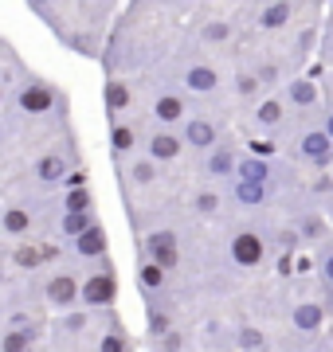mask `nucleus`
Here are the masks:
<instances>
[{"label":"nucleus","instance_id":"nucleus-1","mask_svg":"<svg viewBox=\"0 0 333 352\" xmlns=\"http://www.w3.org/2000/svg\"><path fill=\"white\" fill-rule=\"evenodd\" d=\"M12 106L24 113V118H47V113H55L63 106V98H59V90H55L52 82H43V78H24V82L12 90Z\"/></svg>","mask_w":333,"mask_h":352},{"label":"nucleus","instance_id":"nucleus-2","mask_svg":"<svg viewBox=\"0 0 333 352\" xmlns=\"http://www.w3.org/2000/svg\"><path fill=\"white\" fill-rule=\"evenodd\" d=\"M228 258L239 266V270H255V266L267 258V239L259 235L255 227H239V231H231Z\"/></svg>","mask_w":333,"mask_h":352},{"label":"nucleus","instance_id":"nucleus-3","mask_svg":"<svg viewBox=\"0 0 333 352\" xmlns=\"http://www.w3.org/2000/svg\"><path fill=\"white\" fill-rule=\"evenodd\" d=\"M114 302H118V278L103 258V270L83 278V305L94 309V314H103V309H114Z\"/></svg>","mask_w":333,"mask_h":352},{"label":"nucleus","instance_id":"nucleus-4","mask_svg":"<svg viewBox=\"0 0 333 352\" xmlns=\"http://www.w3.org/2000/svg\"><path fill=\"white\" fill-rule=\"evenodd\" d=\"M298 157H302L314 173H325V168L333 164V138H330V129L321 126V129L302 133V138H298Z\"/></svg>","mask_w":333,"mask_h":352},{"label":"nucleus","instance_id":"nucleus-5","mask_svg":"<svg viewBox=\"0 0 333 352\" xmlns=\"http://www.w3.org/2000/svg\"><path fill=\"white\" fill-rule=\"evenodd\" d=\"M180 87L189 90V94H216L219 90V71L204 59H189V63L180 67Z\"/></svg>","mask_w":333,"mask_h":352},{"label":"nucleus","instance_id":"nucleus-6","mask_svg":"<svg viewBox=\"0 0 333 352\" xmlns=\"http://www.w3.org/2000/svg\"><path fill=\"white\" fill-rule=\"evenodd\" d=\"M43 298H47L52 309H75V305H83V282L75 274H55V278H47Z\"/></svg>","mask_w":333,"mask_h":352},{"label":"nucleus","instance_id":"nucleus-7","mask_svg":"<svg viewBox=\"0 0 333 352\" xmlns=\"http://www.w3.org/2000/svg\"><path fill=\"white\" fill-rule=\"evenodd\" d=\"M145 153H149L153 161H161V164H173V161H180V153H184V133H177L173 126H161V129H153V133L145 138Z\"/></svg>","mask_w":333,"mask_h":352},{"label":"nucleus","instance_id":"nucleus-8","mask_svg":"<svg viewBox=\"0 0 333 352\" xmlns=\"http://www.w3.org/2000/svg\"><path fill=\"white\" fill-rule=\"evenodd\" d=\"M145 258H157L165 270H177V266H180V243H177V235H173L169 227L149 231V235H145Z\"/></svg>","mask_w":333,"mask_h":352},{"label":"nucleus","instance_id":"nucleus-9","mask_svg":"<svg viewBox=\"0 0 333 352\" xmlns=\"http://www.w3.org/2000/svg\"><path fill=\"white\" fill-rule=\"evenodd\" d=\"M180 133H184V145L196 153H208L219 145V126L212 118H184L180 122Z\"/></svg>","mask_w":333,"mask_h":352},{"label":"nucleus","instance_id":"nucleus-10","mask_svg":"<svg viewBox=\"0 0 333 352\" xmlns=\"http://www.w3.org/2000/svg\"><path fill=\"white\" fill-rule=\"evenodd\" d=\"M90 321H94V309H87V305L59 309V317H55V340H59V344H67V340H78V337L90 329Z\"/></svg>","mask_w":333,"mask_h":352},{"label":"nucleus","instance_id":"nucleus-11","mask_svg":"<svg viewBox=\"0 0 333 352\" xmlns=\"http://www.w3.org/2000/svg\"><path fill=\"white\" fill-rule=\"evenodd\" d=\"M149 113H153L157 126H180V122L189 118V102H184V94L165 90V94H157V98L149 102Z\"/></svg>","mask_w":333,"mask_h":352},{"label":"nucleus","instance_id":"nucleus-12","mask_svg":"<svg viewBox=\"0 0 333 352\" xmlns=\"http://www.w3.org/2000/svg\"><path fill=\"white\" fill-rule=\"evenodd\" d=\"M71 251H75V258H87V263H103L106 258V251H110V239H106V231H103V223H90L83 235H75L71 239Z\"/></svg>","mask_w":333,"mask_h":352},{"label":"nucleus","instance_id":"nucleus-13","mask_svg":"<svg viewBox=\"0 0 333 352\" xmlns=\"http://www.w3.org/2000/svg\"><path fill=\"white\" fill-rule=\"evenodd\" d=\"M282 98H286V106H294V110H314L321 94H318V82H314V78L298 75V78H290V82H286Z\"/></svg>","mask_w":333,"mask_h":352},{"label":"nucleus","instance_id":"nucleus-14","mask_svg":"<svg viewBox=\"0 0 333 352\" xmlns=\"http://www.w3.org/2000/svg\"><path fill=\"white\" fill-rule=\"evenodd\" d=\"M32 176H36L39 184H63L67 176H71V164H67L63 153H43V157L32 164Z\"/></svg>","mask_w":333,"mask_h":352},{"label":"nucleus","instance_id":"nucleus-15","mask_svg":"<svg viewBox=\"0 0 333 352\" xmlns=\"http://www.w3.org/2000/svg\"><path fill=\"white\" fill-rule=\"evenodd\" d=\"M129 102H133V90H129L126 78H118V75L106 78V87H103V106H106V113H110V118H122V113L129 110Z\"/></svg>","mask_w":333,"mask_h":352},{"label":"nucleus","instance_id":"nucleus-16","mask_svg":"<svg viewBox=\"0 0 333 352\" xmlns=\"http://www.w3.org/2000/svg\"><path fill=\"white\" fill-rule=\"evenodd\" d=\"M235 168H239V157H235L231 145H216V149H208L204 173L212 176V180H228V176H235Z\"/></svg>","mask_w":333,"mask_h":352},{"label":"nucleus","instance_id":"nucleus-17","mask_svg":"<svg viewBox=\"0 0 333 352\" xmlns=\"http://www.w3.org/2000/svg\"><path fill=\"white\" fill-rule=\"evenodd\" d=\"M290 325H294L298 333H318V329L325 325V305L321 302H298L294 309H290Z\"/></svg>","mask_w":333,"mask_h":352},{"label":"nucleus","instance_id":"nucleus-18","mask_svg":"<svg viewBox=\"0 0 333 352\" xmlns=\"http://www.w3.org/2000/svg\"><path fill=\"white\" fill-rule=\"evenodd\" d=\"M36 340H39V325H4L0 349L4 352H28V349H36Z\"/></svg>","mask_w":333,"mask_h":352},{"label":"nucleus","instance_id":"nucleus-19","mask_svg":"<svg viewBox=\"0 0 333 352\" xmlns=\"http://www.w3.org/2000/svg\"><path fill=\"white\" fill-rule=\"evenodd\" d=\"M0 227H4V235H8V239H28V235H32V227H36V219H32V212H28V208L8 204V208H4Z\"/></svg>","mask_w":333,"mask_h":352},{"label":"nucleus","instance_id":"nucleus-20","mask_svg":"<svg viewBox=\"0 0 333 352\" xmlns=\"http://www.w3.org/2000/svg\"><path fill=\"white\" fill-rule=\"evenodd\" d=\"M110 153L114 157H133L138 153V129L129 126V122H118L110 126Z\"/></svg>","mask_w":333,"mask_h":352},{"label":"nucleus","instance_id":"nucleus-21","mask_svg":"<svg viewBox=\"0 0 333 352\" xmlns=\"http://www.w3.org/2000/svg\"><path fill=\"white\" fill-rule=\"evenodd\" d=\"M286 98H259L255 102V126L259 129H279L286 122Z\"/></svg>","mask_w":333,"mask_h":352},{"label":"nucleus","instance_id":"nucleus-22","mask_svg":"<svg viewBox=\"0 0 333 352\" xmlns=\"http://www.w3.org/2000/svg\"><path fill=\"white\" fill-rule=\"evenodd\" d=\"M290 16H294V4L290 0H270L267 8L259 12V28L263 32H279V28L290 24Z\"/></svg>","mask_w":333,"mask_h":352},{"label":"nucleus","instance_id":"nucleus-23","mask_svg":"<svg viewBox=\"0 0 333 352\" xmlns=\"http://www.w3.org/2000/svg\"><path fill=\"white\" fill-rule=\"evenodd\" d=\"M165 278H169V270L157 263V258L138 263V286H141V294H161V289H165Z\"/></svg>","mask_w":333,"mask_h":352},{"label":"nucleus","instance_id":"nucleus-24","mask_svg":"<svg viewBox=\"0 0 333 352\" xmlns=\"http://www.w3.org/2000/svg\"><path fill=\"white\" fill-rule=\"evenodd\" d=\"M90 223H98L94 208H90V212H63L59 215V235H63V239H75V235H83Z\"/></svg>","mask_w":333,"mask_h":352},{"label":"nucleus","instance_id":"nucleus-25","mask_svg":"<svg viewBox=\"0 0 333 352\" xmlns=\"http://www.w3.org/2000/svg\"><path fill=\"white\" fill-rule=\"evenodd\" d=\"M196 39L208 43V47H224V43H231V20H208V24H200Z\"/></svg>","mask_w":333,"mask_h":352},{"label":"nucleus","instance_id":"nucleus-26","mask_svg":"<svg viewBox=\"0 0 333 352\" xmlns=\"http://www.w3.org/2000/svg\"><path fill=\"white\" fill-rule=\"evenodd\" d=\"M263 87H267V82H263L259 71H239V75H235V94H239L244 102H259Z\"/></svg>","mask_w":333,"mask_h":352},{"label":"nucleus","instance_id":"nucleus-27","mask_svg":"<svg viewBox=\"0 0 333 352\" xmlns=\"http://www.w3.org/2000/svg\"><path fill=\"white\" fill-rule=\"evenodd\" d=\"M235 196H239V204L259 208V204H267V180H239L235 176Z\"/></svg>","mask_w":333,"mask_h":352},{"label":"nucleus","instance_id":"nucleus-28","mask_svg":"<svg viewBox=\"0 0 333 352\" xmlns=\"http://www.w3.org/2000/svg\"><path fill=\"white\" fill-rule=\"evenodd\" d=\"M90 208H94V192L87 184L63 188V212H90Z\"/></svg>","mask_w":333,"mask_h":352},{"label":"nucleus","instance_id":"nucleus-29","mask_svg":"<svg viewBox=\"0 0 333 352\" xmlns=\"http://www.w3.org/2000/svg\"><path fill=\"white\" fill-rule=\"evenodd\" d=\"M239 180H270V164L263 157H239V168H235Z\"/></svg>","mask_w":333,"mask_h":352},{"label":"nucleus","instance_id":"nucleus-30","mask_svg":"<svg viewBox=\"0 0 333 352\" xmlns=\"http://www.w3.org/2000/svg\"><path fill=\"white\" fill-rule=\"evenodd\" d=\"M157 164H161V161H153L149 153L138 157V161L129 164V180H133V184H153V180H157Z\"/></svg>","mask_w":333,"mask_h":352},{"label":"nucleus","instance_id":"nucleus-31","mask_svg":"<svg viewBox=\"0 0 333 352\" xmlns=\"http://www.w3.org/2000/svg\"><path fill=\"white\" fill-rule=\"evenodd\" d=\"M231 344H235V349H267L270 340L263 337L255 325H239V329H235V340H231Z\"/></svg>","mask_w":333,"mask_h":352},{"label":"nucleus","instance_id":"nucleus-32","mask_svg":"<svg viewBox=\"0 0 333 352\" xmlns=\"http://www.w3.org/2000/svg\"><path fill=\"white\" fill-rule=\"evenodd\" d=\"M298 239H302V243L325 239V219H321V215H306V219L298 223Z\"/></svg>","mask_w":333,"mask_h":352},{"label":"nucleus","instance_id":"nucleus-33","mask_svg":"<svg viewBox=\"0 0 333 352\" xmlns=\"http://www.w3.org/2000/svg\"><path fill=\"white\" fill-rule=\"evenodd\" d=\"M39 258H43V251H39V247H32V243H20V247L12 251V263L20 266V270H36Z\"/></svg>","mask_w":333,"mask_h":352},{"label":"nucleus","instance_id":"nucleus-34","mask_svg":"<svg viewBox=\"0 0 333 352\" xmlns=\"http://www.w3.org/2000/svg\"><path fill=\"white\" fill-rule=\"evenodd\" d=\"M145 329H149V340L157 344V340L173 329V321H169V314H161V309H149V314H145Z\"/></svg>","mask_w":333,"mask_h":352},{"label":"nucleus","instance_id":"nucleus-35","mask_svg":"<svg viewBox=\"0 0 333 352\" xmlns=\"http://www.w3.org/2000/svg\"><path fill=\"white\" fill-rule=\"evenodd\" d=\"M193 208H196L200 215H219V192H216V188H200V192L193 196Z\"/></svg>","mask_w":333,"mask_h":352},{"label":"nucleus","instance_id":"nucleus-36","mask_svg":"<svg viewBox=\"0 0 333 352\" xmlns=\"http://www.w3.org/2000/svg\"><path fill=\"white\" fill-rule=\"evenodd\" d=\"M94 349H98V352H122V349H129V337H126V333H118V325H114L106 337L94 340Z\"/></svg>","mask_w":333,"mask_h":352},{"label":"nucleus","instance_id":"nucleus-37","mask_svg":"<svg viewBox=\"0 0 333 352\" xmlns=\"http://www.w3.org/2000/svg\"><path fill=\"white\" fill-rule=\"evenodd\" d=\"M59 36H63V32H59ZM63 39H67V47L78 51V55H94V51H98V43L90 36H63Z\"/></svg>","mask_w":333,"mask_h":352},{"label":"nucleus","instance_id":"nucleus-38","mask_svg":"<svg viewBox=\"0 0 333 352\" xmlns=\"http://www.w3.org/2000/svg\"><path fill=\"white\" fill-rule=\"evenodd\" d=\"M28 4H32V12H36L43 24H52V20H55V4H52V0H28Z\"/></svg>","mask_w":333,"mask_h":352},{"label":"nucleus","instance_id":"nucleus-39","mask_svg":"<svg viewBox=\"0 0 333 352\" xmlns=\"http://www.w3.org/2000/svg\"><path fill=\"white\" fill-rule=\"evenodd\" d=\"M184 344H189V337H184V333H177V329H169L165 337L157 340V349H184Z\"/></svg>","mask_w":333,"mask_h":352},{"label":"nucleus","instance_id":"nucleus-40","mask_svg":"<svg viewBox=\"0 0 333 352\" xmlns=\"http://www.w3.org/2000/svg\"><path fill=\"white\" fill-rule=\"evenodd\" d=\"M321 278H325V282H333V251L321 254Z\"/></svg>","mask_w":333,"mask_h":352},{"label":"nucleus","instance_id":"nucleus-41","mask_svg":"<svg viewBox=\"0 0 333 352\" xmlns=\"http://www.w3.org/2000/svg\"><path fill=\"white\" fill-rule=\"evenodd\" d=\"M259 75H263V82H267V87H270V82H275V78H279V67H263V71H259Z\"/></svg>","mask_w":333,"mask_h":352},{"label":"nucleus","instance_id":"nucleus-42","mask_svg":"<svg viewBox=\"0 0 333 352\" xmlns=\"http://www.w3.org/2000/svg\"><path fill=\"white\" fill-rule=\"evenodd\" d=\"M325 129H330V138H333V110L325 113Z\"/></svg>","mask_w":333,"mask_h":352},{"label":"nucleus","instance_id":"nucleus-43","mask_svg":"<svg viewBox=\"0 0 333 352\" xmlns=\"http://www.w3.org/2000/svg\"><path fill=\"white\" fill-rule=\"evenodd\" d=\"M330 298H333V282H330Z\"/></svg>","mask_w":333,"mask_h":352},{"label":"nucleus","instance_id":"nucleus-44","mask_svg":"<svg viewBox=\"0 0 333 352\" xmlns=\"http://www.w3.org/2000/svg\"><path fill=\"white\" fill-rule=\"evenodd\" d=\"M330 12H333V0H330Z\"/></svg>","mask_w":333,"mask_h":352}]
</instances>
